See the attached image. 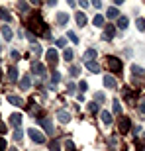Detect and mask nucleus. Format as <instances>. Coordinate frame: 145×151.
<instances>
[{
  "instance_id": "f257e3e1",
  "label": "nucleus",
  "mask_w": 145,
  "mask_h": 151,
  "mask_svg": "<svg viewBox=\"0 0 145 151\" xmlns=\"http://www.w3.org/2000/svg\"><path fill=\"white\" fill-rule=\"evenodd\" d=\"M41 29H45V32H47V28H45L43 24H41V14L34 12V14L28 18V32H35V34H41Z\"/></svg>"
},
{
  "instance_id": "f03ea898",
  "label": "nucleus",
  "mask_w": 145,
  "mask_h": 151,
  "mask_svg": "<svg viewBox=\"0 0 145 151\" xmlns=\"http://www.w3.org/2000/svg\"><path fill=\"white\" fill-rule=\"evenodd\" d=\"M106 65L114 73H122V61H120L118 57H106Z\"/></svg>"
},
{
  "instance_id": "7ed1b4c3",
  "label": "nucleus",
  "mask_w": 145,
  "mask_h": 151,
  "mask_svg": "<svg viewBox=\"0 0 145 151\" xmlns=\"http://www.w3.org/2000/svg\"><path fill=\"white\" fill-rule=\"evenodd\" d=\"M28 135L32 137V139L35 141V143H47V139H45V135L39 132V129H34V128H29L28 129Z\"/></svg>"
},
{
  "instance_id": "20e7f679",
  "label": "nucleus",
  "mask_w": 145,
  "mask_h": 151,
  "mask_svg": "<svg viewBox=\"0 0 145 151\" xmlns=\"http://www.w3.org/2000/svg\"><path fill=\"white\" fill-rule=\"evenodd\" d=\"M39 124H41V126H43V129L45 132H47V134H53V132H55V129H53V124H51V120L49 118H39Z\"/></svg>"
},
{
  "instance_id": "39448f33",
  "label": "nucleus",
  "mask_w": 145,
  "mask_h": 151,
  "mask_svg": "<svg viewBox=\"0 0 145 151\" xmlns=\"http://www.w3.org/2000/svg\"><path fill=\"white\" fill-rule=\"evenodd\" d=\"M129 126H131L129 118H126V116L120 118V134H126V132H129Z\"/></svg>"
},
{
  "instance_id": "423d86ee",
  "label": "nucleus",
  "mask_w": 145,
  "mask_h": 151,
  "mask_svg": "<svg viewBox=\"0 0 145 151\" xmlns=\"http://www.w3.org/2000/svg\"><path fill=\"white\" fill-rule=\"evenodd\" d=\"M57 120L61 124H67V122H71V114H69L67 110H59V112H57Z\"/></svg>"
},
{
  "instance_id": "0eeeda50",
  "label": "nucleus",
  "mask_w": 145,
  "mask_h": 151,
  "mask_svg": "<svg viewBox=\"0 0 145 151\" xmlns=\"http://www.w3.org/2000/svg\"><path fill=\"white\" fill-rule=\"evenodd\" d=\"M32 71H34L35 75H41V77H45V67H43V65H41L39 61L32 63Z\"/></svg>"
},
{
  "instance_id": "6e6552de",
  "label": "nucleus",
  "mask_w": 145,
  "mask_h": 151,
  "mask_svg": "<svg viewBox=\"0 0 145 151\" xmlns=\"http://www.w3.org/2000/svg\"><path fill=\"white\" fill-rule=\"evenodd\" d=\"M8 81H10V83H16L18 81V67L16 65H12V67L8 69Z\"/></svg>"
},
{
  "instance_id": "1a4fd4ad",
  "label": "nucleus",
  "mask_w": 145,
  "mask_h": 151,
  "mask_svg": "<svg viewBox=\"0 0 145 151\" xmlns=\"http://www.w3.org/2000/svg\"><path fill=\"white\" fill-rule=\"evenodd\" d=\"M84 65H86V69H88L90 73H94V75H96V73H100V65H98L96 61H86Z\"/></svg>"
},
{
  "instance_id": "9d476101",
  "label": "nucleus",
  "mask_w": 145,
  "mask_h": 151,
  "mask_svg": "<svg viewBox=\"0 0 145 151\" xmlns=\"http://www.w3.org/2000/svg\"><path fill=\"white\" fill-rule=\"evenodd\" d=\"M102 81H104V86H106V88H116V78L112 77V75H106Z\"/></svg>"
},
{
  "instance_id": "9b49d317",
  "label": "nucleus",
  "mask_w": 145,
  "mask_h": 151,
  "mask_svg": "<svg viewBox=\"0 0 145 151\" xmlns=\"http://www.w3.org/2000/svg\"><path fill=\"white\" fill-rule=\"evenodd\" d=\"M45 59L49 63H55L57 59H59V53H57V49H49L47 53H45Z\"/></svg>"
},
{
  "instance_id": "f8f14e48",
  "label": "nucleus",
  "mask_w": 145,
  "mask_h": 151,
  "mask_svg": "<svg viewBox=\"0 0 145 151\" xmlns=\"http://www.w3.org/2000/svg\"><path fill=\"white\" fill-rule=\"evenodd\" d=\"M8 102L14 104V106H24V100L20 96H14V94H8Z\"/></svg>"
},
{
  "instance_id": "ddd939ff",
  "label": "nucleus",
  "mask_w": 145,
  "mask_h": 151,
  "mask_svg": "<svg viewBox=\"0 0 145 151\" xmlns=\"http://www.w3.org/2000/svg\"><path fill=\"white\" fill-rule=\"evenodd\" d=\"M75 20H77V26H78V28H83V26H86V16H84L83 12H78L77 16H75Z\"/></svg>"
},
{
  "instance_id": "4468645a",
  "label": "nucleus",
  "mask_w": 145,
  "mask_h": 151,
  "mask_svg": "<svg viewBox=\"0 0 145 151\" xmlns=\"http://www.w3.org/2000/svg\"><path fill=\"white\" fill-rule=\"evenodd\" d=\"M106 16L110 18V20H116V18H120V12H118V8L112 6V8H108V10H106Z\"/></svg>"
},
{
  "instance_id": "2eb2a0df",
  "label": "nucleus",
  "mask_w": 145,
  "mask_h": 151,
  "mask_svg": "<svg viewBox=\"0 0 145 151\" xmlns=\"http://www.w3.org/2000/svg\"><path fill=\"white\" fill-rule=\"evenodd\" d=\"M67 22H69V16L65 12H59V14H57V24H59V26H65Z\"/></svg>"
},
{
  "instance_id": "dca6fc26",
  "label": "nucleus",
  "mask_w": 145,
  "mask_h": 151,
  "mask_svg": "<svg viewBox=\"0 0 145 151\" xmlns=\"http://www.w3.org/2000/svg\"><path fill=\"white\" fill-rule=\"evenodd\" d=\"M104 32H106V34H104V37H106V39H112L114 35H116V28H114V26H106Z\"/></svg>"
},
{
  "instance_id": "f3484780",
  "label": "nucleus",
  "mask_w": 145,
  "mask_h": 151,
  "mask_svg": "<svg viewBox=\"0 0 145 151\" xmlns=\"http://www.w3.org/2000/svg\"><path fill=\"white\" fill-rule=\"evenodd\" d=\"M10 124L18 128V126L22 124V114H12V116H10Z\"/></svg>"
},
{
  "instance_id": "a211bd4d",
  "label": "nucleus",
  "mask_w": 145,
  "mask_h": 151,
  "mask_svg": "<svg viewBox=\"0 0 145 151\" xmlns=\"http://www.w3.org/2000/svg\"><path fill=\"white\" fill-rule=\"evenodd\" d=\"M29 86H32V81H29V77L26 75V77H24L22 81H20V88H22V90H28Z\"/></svg>"
},
{
  "instance_id": "6ab92c4d",
  "label": "nucleus",
  "mask_w": 145,
  "mask_h": 151,
  "mask_svg": "<svg viewBox=\"0 0 145 151\" xmlns=\"http://www.w3.org/2000/svg\"><path fill=\"white\" fill-rule=\"evenodd\" d=\"M0 18H2L4 22H12V16H10V12L6 10V8H2V6H0Z\"/></svg>"
},
{
  "instance_id": "aec40b11",
  "label": "nucleus",
  "mask_w": 145,
  "mask_h": 151,
  "mask_svg": "<svg viewBox=\"0 0 145 151\" xmlns=\"http://www.w3.org/2000/svg\"><path fill=\"white\" fill-rule=\"evenodd\" d=\"M100 120H102V122H104V124H106V126H110V124H112V114L104 110V112L100 114Z\"/></svg>"
},
{
  "instance_id": "412c9836",
  "label": "nucleus",
  "mask_w": 145,
  "mask_h": 151,
  "mask_svg": "<svg viewBox=\"0 0 145 151\" xmlns=\"http://www.w3.org/2000/svg\"><path fill=\"white\" fill-rule=\"evenodd\" d=\"M2 35H4V39H12V37H14L10 26H2Z\"/></svg>"
},
{
  "instance_id": "4be33fe9",
  "label": "nucleus",
  "mask_w": 145,
  "mask_h": 151,
  "mask_svg": "<svg viewBox=\"0 0 145 151\" xmlns=\"http://www.w3.org/2000/svg\"><path fill=\"white\" fill-rule=\"evenodd\" d=\"M128 24H129V20L126 16H122L120 20H118V28H120V29H126V28H128Z\"/></svg>"
},
{
  "instance_id": "5701e85b",
  "label": "nucleus",
  "mask_w": 145,
  "mask_h": 151,
  "mask_svg": "<svg viewBox=\"0 0 145 151\" xmlns=\"http://www.w3.org/2000/svg\"><path fill=\"white\" fill-rule=\"evenodd\" d=\"M92 24H94L96 28H102V26H104V16H100V14H98V16H94Z\"/></svg>"
},
{
  "instance_id": "b1692460",
  "label": "nucleus",
  "mask_w": 145,
  "mask_h": 151,
  "mask_svg": "<svg viewBox=\"0 0 145 151\" xmlns=\"http://www.w3.org/2000/svg\"><path fill=\"white\" fill-rule=\"evenodd\" d=\"M131 73H134V77H143L145 71L141 67H137V65H134V67H131Z\"/></svg>"
},
{
  "instance_id": "393cba45",
  "label": "nucleus",
  "mask_w": 145,
  "mask_h": 151,
  "mask_svg": "<svg viewBox=\"0 0 145 151\" xmlns=\"http://www.w3.org/2000/svg\"><path fill=\"white\" fill-rule=\"evenodd\" d=\"M94 57H96V51L94 49H88L86 53H84V61H94Z\"/></svg>"
},
{
  "instance_id": "a878e982",
  "label": "nucleus",
  "mask_w": 145,
  "mask_h": 151,
  "mask_svg": "<svg viewBox=\"0 0 145 151\" xmlns=\"http://www.w3.org/2000/svg\"><path fill=\"white\" fill-rule=\"evenodd\" d=\"M135 26H137L139 32H145V20L143 18H137V20H135Z\"/></svg>"
},
{
  "instance_id": "bb28decb",
  "label": "nucleus",
  "mask_w": 145,
  "mask_h": 151,
  "mask_svg": "<svg viewBox=\"0 0 145 151\" xmlns=\"http://www.w3.org/2000/svg\"><path fill=\"white\" fill-rule=\"evenodd\" d=\"M86 110H88L90 114H96L98 112V104H96V102H88V108H86Z\"/></svg>"
},
{
  "instance_id": "cd10ccee",
  "label": "nucleus",
  "mask_w": 145,
  "mask_h": 151,
  "mask_svg": "<svg viewBox=\"0 0 145 151\" xmlns=\"http://www.w3.org/2000/svg\"><path fill=\"white\" fill-rule=\"evenodd\" d=\"M63 57H65V61H72V57H75V53H72V49H65Z\"/></svg>"
},
{
  "instance_id": "c85d7f7f",
  "label": "nucleus",
  "mask_w": 145,
  "mask_h": 151,
  "mask_svg": "<svg viewBox=\"0 0 145 151\" xmlns=\"http://www.w3.org/2000/svg\"><path fill=\"white\" fill-rule=\"evenodd\" d=\"M22 137H24V132H22V129H20V128H18L16 132H14V139H16V141H20V139H22Z\"/></svg>"
},
{
  "instance_id": "c756f323",
  "label": "nucleus",
  "mask_w": 145,
  "mask_h": 151,
  "mask_svg": "<svg viewBox=\"0 0 145 151\" xmlns=\"http://www.w3.org/2000/svg\"><path fill=\"white\" fill-rule=\"evenodd\" d=\"M65 149H67V151H75V143H72L71 139H67V141H65Z\"/></svg>"
},
{
  "instance_id": "7c9ffc66",
  "label": "nucleus",
  "mask_w": 145,
  "mask_h": 151,
  "mask_svg": "<svg viewBox=\"0 0 145 151\" xmlns=\"http://www.w3.org/2000/svg\"><path fill=\"white\" fill-rule=\"evenodd\" d=\"M49 149L51 151H59L61 147H59V143H57V141H49Z\"/></svg>"
},
{
  "instance_id": "2f4dec72",
  "label": "nucleus",
  "mask_w": 145,
  "mask_h": 151,
  "mask_svg": "<svg viewBox=\"0 0 145 151\" xmlns=\"http://www.w3.org/2000/svg\"><path fill=\"white\" fill-rule=\"evenodd\" d=\"M112 106H114V112L120 114V110H122V106H120V100H114V104H112Z\"/></svg>"
},
{
  "instance_id": "473e14b6",
  "label": "nucleus",
  "mask_w": 145,
  "mask_h": 151,
  "mask_svg": "<svg viewBox=\"0 0 145 151\" xmlns=\"http://www.w3.org/2000/svg\"><path fill=\"white\" fill-rule=\"evenodd\" d=\"M18 8H20L22 12H29V6L26 4V2H20V4H18Z\"/></svg>"
},
{
  "instance_id": "72a5a7b5",
  "label": "nucleus",
  "mask_w": 145,
  "mask_h": 151,
  "mask_svg": "<svg viewBox=\"0 0 145 151\" xmlns=\"http://www.w3.org/2000/svg\"><path fill=\"white\" fill-rule=\"evenodd\" d=\"M51 81H53V84H57L59 81H61V75H59V73L55 71V73H53V77H51Z\"/></svg>"
},
{
  "instance_id": "f704fd0d",
  "label": "nucleus",
  "mask_w": 145,
  "mask_h": 151,
  "mask_svg": "<svg viewBox=\"0 0 145 151\" xmlns=\"http://www.w3.org/2000/svg\"><path fill=\"white\" fill-rule=\"evenodd\" d=\"M94 98H96V104H98V102H104V94H102V92H96Z\"/></svg>"
},
{
  "instance_id": "c9c22d12",
  "label": "nucleus",
  "mask_w": 145,
  "mask_h": 151,
  "mask_svg": "<svg viewBox=\"0 0 145 151\" xmlns=\"http://www.w3.org/2000/svg\"><path fill=\"white\" fill-rule=\"evenodd\" d=\"M69 39H71L72 43H78V37H77L75 34H72V32H69Z\"/></svg>"
},
{
  "instance_id": "e433bc0d",
  "label": "nucleus",
  "mask_w": 145,
  "mask_h": 151,
  "mask_svg": "<svg viewBox=\"0 0 145 151\" xmlns=\"http://www.w3.org/2000/svg\"><path fill=\"white\" fill-rule=\"evenodd\" d=\"M57 45H59V47H65V45H67V39H65V37L57 39Z\"/></svg>"
},
{
  "instance_id": "4c0bfd02",
  "label": "nucleus",
  "mask_w": 145,
  "mask_h": 151,
  "mask_svg": "<svg viewBox=\"0 0 145 151\" xmlns=\"http://www.w3.org/2000/svg\"><path fill=\"white\" fill-rule=\"evenodd\" d=\"M0 151H6V139L0 137Z\"/></svg>"
},
{
  "instance_id": "58836bf2",
  "label": "nucleus",
  "mask_w": 145,
  "mask_h": 151,
  "mask_svg": "<svg viewBox=\"0 0 145 151\" xmlns=\"http://www.w3.org/2000/svg\"><path fill=\"white\" fill-rule=\"evenodd\" d=\"M26 37H28L29 41H35V35L32 34V32H26Z\"/></svg>"
},
{
  "instance_id": "ea45409f",
  "label": "nucleus",
  "mask_w": 145,
  "mask_h": 151,
  "mask_svg": "<svg viewBox=\"0 0 145 151\" xmlns=\"http://www.w3.org/2000/svg\"><path fill=\"white\" fill-rule=\"evenodd\" d=\"M78 73H80V69H78V67H71V75H75V77H77Z\"/></svg>"
},
{
  "instance_id": "a19ab883",
  "label": "nucleus",
  "mask_w": 145,
  "mask_h": 151,
  "mask_svg": "<svg viewBox=\"0 0 145 151\" xmlns=\"http://www.w3.org/2000/svg\"><path fill=\"white\" fill-rule=\"evenodd\" d=\"M6 132H8V128H6V124H2V122H0V134H6Z\"/></svg>"
},
{
  "instance_id": "79ce46f5",
  "label": "nucleus",
  "mask_w": 145,
  "mask_h": 151,
  "mask_svg": "<svg viewBox=\"0 0 145 151\" xmlns=\"http://www.w3.org/2000/svg\"><path fill=\"white\" fill-rule=\"evenodd\" d=\"M67 90H69V92H75V90H77V86H75V84H72V83H69Z\"/></svg>"
},
{
  "instance_id": "37998d69",
  "label": "nucleus",
  "mask_w": 145,
  "mask_h": 151,
  "mask_svg": "<svg viewBox=\"0 0 145 151\" xmlns=\"http://www.w3.org/2000/svg\"><path fill=\"white\" fill-rule=\"evenodd\" d=\"M32 51H34V53H35V55H39V53H41V49H39V47H37V45H34V47H32Z\"/></svg>"
},
{
  "instance_id": "c03bdc74",
  "label": "nucleus",
  "mask_w": 145,
  "mask_h": 151,
  "mask_svg": "<svg viewBox=\"0 0 145 151\" xmlns=\"http://www.w3.org/2000/svg\"><path fill=\"white\" fill-rule=\"evenodd\" d=\"M78 88H80V90H83V92H84V90H86V83H84V81H83V83L78 84Z\"/></svg>"
},
{
  "instance_id": "a18cd8bd",
  "label": "nucleus",
  "mask_w": 145,
  "mask_h": 151,
  "mask_svg": "<svg viewBox=\"0 0 145 151\" xmlns=\"http://www.w3.org/2000/svg\"><path fill=\"white\" fill-rule=\"evenodd\" d=\"M139 110H141V112H145V100L139 102Z\"/></svg>"
},
{
  "instance_id": "49530a36",
  "label": "nucleus",
  "mask_w": 145,
  "mask_h": 151,
  "mask_svg": "<svg viewBox=\"0 0 145 151\" xmlns=\"http://www.w3.org/2000/svg\"><path fill=\"white\" fill-rule=\"evenodd\" d=\"M12 59H20V53L18 51H12Z\"/></svg>"
},
{
  "instance_id": "de8ad7c7",
  "label": "nucleus",
  "mask_w": 145,
  "mask_h": 151,
  "mask_svg": "<svg viewBox=\"0 0 145 151\" xmlns=\"http://www.w3.org/2000/svg\"><path fill=\"white\" fill-rule=\"evenodd\" d=\"M141 132V126H134V134H139Z\"/></svg>"
},
{
  "instance_id": "09e8293b",
  "label": "nucleus",
  "mask_w": 145,
  "mask_h": 151,
  "mask_svg": "<svg viewBox=\"0 0 145 151\" xmlns=\"http://www.w3.org/2000/svg\"><path fill=\"white\" fill-rule=\"evenodd\" d=\"M77 100L78 102H84V94H77Z\"/></svg>"
},
{
  "instance_id": "8fccbe9b",
  "label": "nucleus",
  "mask_w": 145,
  "mask_h": 151,
  "mask_svg": "<svg viewBox=\"0 0 145 151\" xmlns=\"http://www.w3.org/2000/svg\"><path fill=\"white\" fill-rule=\"evenodd\" d=\"M10 151H18V149H16V147H10Z\"/></svg>"
},
{
  "instance_id": "3c124183",
  "label": "nucleus",
  "mask_w": 145,
  "mask_h": 151,
  "mask_svg": "<svg viewBox=\"0 0 145 151\" xmlns=\"http://www.w3.org/2000/svg\"><path fill=\"white\" fill-rule=\"evenodd\" d=\"M0 75H2V71H0Z\"/></svg>"
}]
</instances>
